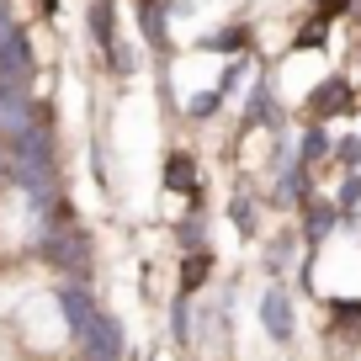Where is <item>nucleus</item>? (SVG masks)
<instances>
[{
  "instance_id": "nucleus-1",
  "label": "nucleus",
  "mask_w": 361,
  "mask_h": 361,
  "mask_svg": "<svg viewBox=\"0 0 361 361\" xmlns=\"http://www.w3.org/2000/svg\"><path fill=\"white\" fill-rule=\"evenodd\" d=\"M80 350H85L90 361H117V356H123V329H117V319L96 314L90 329L80 335Z\"/></svg>"
},
{
  "instance_id": "nucleus-2",
  "label": "nucleus",
  "mask_w": 361,
  "mask_h": 361,
  "mask_svg": "<svg viewBox=\"0 0 361 361\" xmlns=\"http://www.w3.org/2000/svg\"><path fill=\"white\" fill-rule=\"evenodd\" d=\"M59 303H64V319H69V329H75V340H80V335L90 329V319H96V303H90L85 287H75V282L59 293Z\"/></svg>"
},
{
  "instance_id": "nucleus-3",
  "label": "nucleus",
  "mask_w": 361,
  "mask_h": 361,
  "mask_svg": "<svg viewBox=\"0 0 361 361\" xmlns=\"http://www.w3.org/2000/svg\"><path fill=\"white\" fill-rule=\"evenodd\" d=\"M260 319H266V329H271L276 340H287V335H293V308H287L282 287H271V293H266V303H260Z\"/></svg>"
},
{
  "instance_id": "nucleus-4",
  "label": "nucleus",
  "mask_w": 361,
  "mask_h": 361,
  "mask_svg": "<svg viewBox=\"0 0 361 361\" xmlns=\"http://www.w3.org/2000/svg\"><path fill=\"white\" fill-rule=\"evenodd\" d=\"M202 276H207V255H197V260H186V276H180V287H186V293H197V287H202Z\"/></svg>"
},
{
  "instance_id": "nucleus-5",
  "label": "nucleus",
  "mask_w": 361,
  "mask_h": 361,
  "mask_svg": "<svg viewBox=\"0 0 361 361\" xmlns=\"http://www.w3.org/2000/svg\"><path fill=\"white\" fill-rule=\"evenodd\" d=\"M192 180V159H170V186H186Z\"/></svg>"
}]
</instances>
